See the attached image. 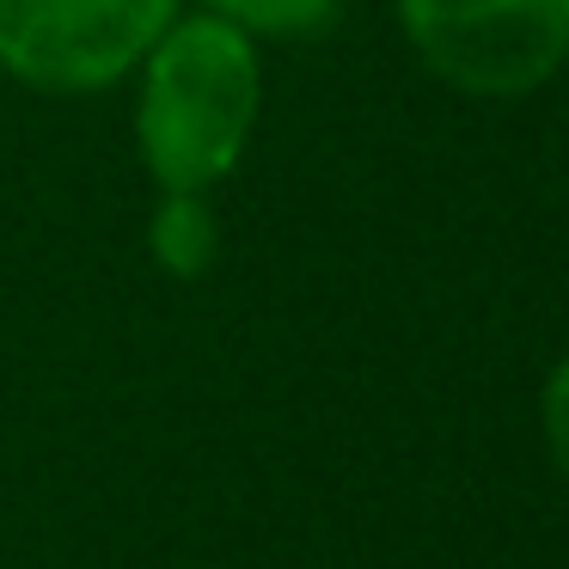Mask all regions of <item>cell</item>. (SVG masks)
Masks as SVG:
<instances>
[{
	"mask_svg": "<svg viewBox=\"0 0 569 569\" xmlns=\"http://www.w3.org/2000/svg\"><path fill=\"white\" fill-rule=\"evenodd\" d=\"M263 68L239 26L202 13L141 56L136 141L160 190H214L258 129Z\"/></svg>",
	"mask_w": 569,
	"mask_h": 569,
	"instance_id": "6da1fadb",
	"label": "cell"
},
{
	"mask_svg": "<svg viewBox=\"0 0 569 569\" xmlns=\"http://www.w3.org/2000/svg\"><path fill=\"white\" fill-rule=\"evenodd\" d=\"M417 56L471 99H520L569 56V0H398Z\"/></svg>",
	"mask_w": 569,
	"mask_h": 569,
	"instance_id": "7a4b0ae2",
	"label": "cell"
},
{
	"mask_svg": "<svg viewBox=\"0 0 569 569\" xmlns=\"http://www.w3.org/2000/svg\"><path fill=\"white\" fill-rule=\"evenodd\" d=\"M178 0H0V68L43 92H92L141 62Z\"/></svg>",
	"mask_w": 569,
	"mask_h": 569,
	"instance_id": "3957f363",
	"label": "cell"
},
{
	"mask_svg": "<svg viewBox=\"0 0 569 569\" xmlns=\"http://www.w3.org/2000/svg\"><path fill=\"white\" fill-rule=\"evenodd\" d=\"M148 251H153L160 270L184 276V282L209 270L214 251H221V221H214V209L202 202V190H166V202L148 221Z\"/></svg>",
	"mask_w": 569,
	"mask_h": 569,
	"instance_id": "277c9868",
	"label": "cell"
},
{
	"mask_svg": "<svg viewBox=\"0 0 569 569\" xmlns=\"http://www.w3.org/2000/svg\"><path fill=\"white\" fill-rule=\"evenodd\" d=\"M209 13L239 26L246 38L251 31H263V38H307V31L331 26L337 0H209Z\"/></svg>",
	"mask_w": 569,
	"mask_h": 569,
	"instance_id": "5b68a950",
	"label": "cell"
},
{
	"mask_svg": "<svg viewBox=\"0 0 569 569\" xmlns=\"http://www.w3.org/2000/svg\"><path fill=\"white\" fill-rule=\"evenodd\" d=\"M539 429H545V447H551V466L569 478V356L551 368L539 392Z\"/></svg>",
	"mask_w": 569,
	"mask_h": 569,
	"instance_id": "8992f818",
	"label": "cell"
}]
</instances>
